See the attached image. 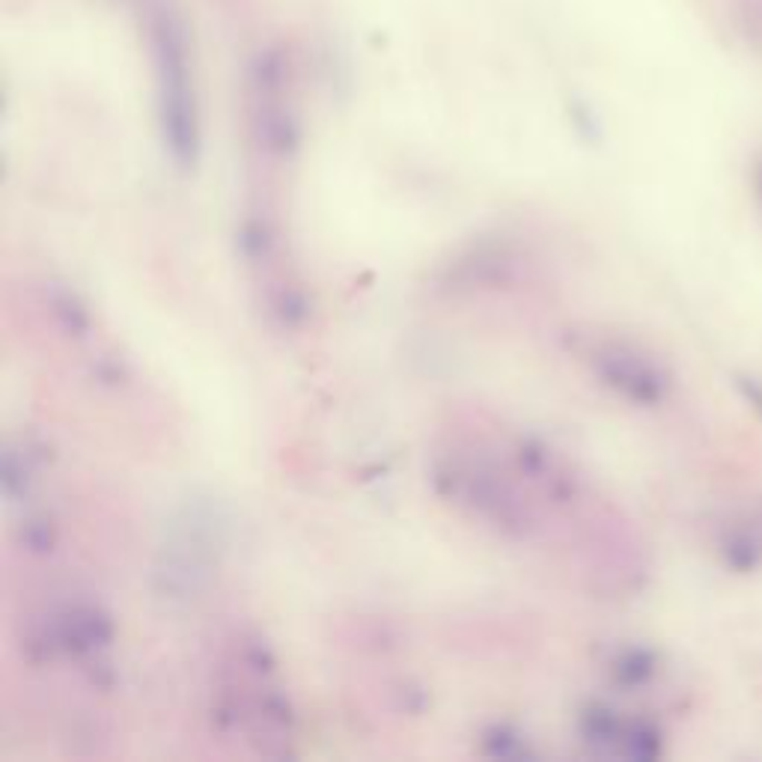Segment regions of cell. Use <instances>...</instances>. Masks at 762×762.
<instances>
[{"label":"cell","instance_id":"1","mask_svg":"<svg viewBox=\"0 0 762 762\" xmlns=\"http://www.w3.org/2000/svg\"><path fill=\"white\" fill-rule=\"evenodd\" d=\"M212 721L262 756H287L295 742V715L278 664L257 638L223 646L212 673Z\"/></svg>","mask_w":762,"mask_h":762},{"label":"cell","instance_id":"2","mask_svg":"<svg viewBox=\"0 0 762 762\" xmlns=\"http://www.w3.org/2000/svg\"><path fill=\"white\" fill-rule=\"evenodd\" d=\"M143 30L156 72L161 140L179 168H191L200 156V111L186 24L170 0H143Z\"/></svg>","mask_w":762,"mask_h":762},{"label":"cell","instance_id":"3","mask_svg":"<svg viewBox=\"0 0 762 762\" xmlns=\"http://www.w3.org/2000/svg\"><path fill=\"white\" fill-rule=\"evenodd\" d=\"M575 354L608 391H614L616 397H623L625 402H634L641 409H655L673 391L668 367L632 340L608 334H578Z\"/></svg>","mask_w":762,"mask_h":762},{"label":"cell","instance_id":"4","mask_svg":"<svg viewBox=\"0 0 762 762\" xmlns=\"http://www.w3.org/2000/svg\"><path fill=\"white\" fill-rule=\"evenodd\" d=\"M248 122L253 147L265 161H283L292 156L298 140V120L289 99V74L280 51L257 54L248 74Z\"/></svg>","mask_w":762,"mask_h":762},{"label":"cell","instance_id":"5","mask_svg":"<svg viewBox=\"0 0 762 762\" xmlns=\"http://www.w3.org/2000/svg\"><path fill=\"white\" fill-rule=\"evenodd\" d=\"M581 735L595 753L608 756H655L661 735L643 718L623 715L614 709H593L581 718Z\"/></svg>","mask_w":762,"mask_h":762},{"label":"cell","instance_id":"6","mask_svg":"<svg viewBox=\"0 0 762 762\" xmlns=\"http://www.w3.org/2000/svg\"><path fill=\"white\" fill-rule=\"evenodd\" d=\"M753 188H756V197H760L762 203V161L756 164V170H753Z\"/></svg>","mask_w":762,"mask_h":762}]
</instances>
